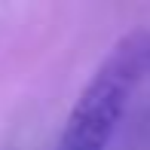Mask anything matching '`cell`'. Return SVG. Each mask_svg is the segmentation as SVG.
<instances>
[{"mask_svg": "<svg viewBox=\"0 0 150 150\" xmlns=\"http://www.w3.org/2000/svg\"><path fill=\"white\" fill-rule=\"evenodd\" d=\"M150 67V34L132 31L117 40L92 80L83 86L55 150H107L126 117L129 98Z\"/></svg>", "mask_w": 150, "mask_h": 150, "instance_id": "1", "label": "cell"}]
</instances>
